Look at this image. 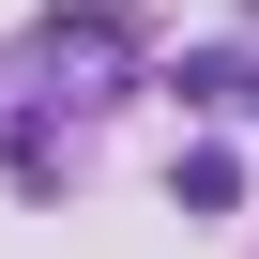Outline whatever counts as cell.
Segmentation results:
<instances>
[{
  "label": "cell",
  "instance_id": "obj_1",
  "mask_svg": "<svg viewBox=\"0 0 259 259\" xmlns=\"http://www.w3.org/2000/svg\"><path fill=\"white\" fill-rule=\"evenodd\" d=\"M46 46H61L76 76H122V46H138V31H122V0H76V16H61Z\"/></svg>",
  "mask_w": 259,
  "mask_h": 259
},
{
  "label": "cell",
  "instance_id": "obj_2",
  "mask_svg": "<svg viewBox=\"0 0 259 259\" xmlns=\"http://www.w3.org/2000/svg\"><path fill=\"white\" fill-rule=\"evenodd\" d=\"M168 183H183V213H229V198H244V168H229V153H183Z\"/></svg>",
  "mask_w": 259,
  "mask_h": 259
},
{
  "label": "cell",
  "instance_id": "obj_3",
  "mask_svg": "<svg viewBox=\"0 0 259 259\" xmlns=\"http://www.w3.org/2000/svg\"><path fill=\"white\" fill-rule=\"evenodd\" d=\"M229 107H244V122H259V61H244V76H229Z\"/></svg>",
  "mask_w": 259,
  "mask_h": 259
}]
</instances>
